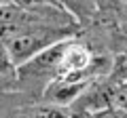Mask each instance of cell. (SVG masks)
Segmentation results:
<instances>
[{"label": "cell", "instance_id": "ba28073f", "mask_svg": "<svg viewBox=\"0 0 127 118\" xmlns=\"http://www.w3.org/2000/svg\"><path fill=\"white\" fill-rule=\"evenodd\" d=\"M89 118H127V114L119 112V110H114V108H104V110H100V112L89 114Z\"/></svg>", "mask_w": 127, "mask_h": 118}, {"label": "cell", "instance_id": "8992f818", "mask_svg": "<svg viewBox=\"0 0 127 118\" xmlns=\"http://www.w3.org/2000/svg\"><path fill=\"white\" fill-rule=\"evenodd\" d=\"M34 118H70V114L59 105H49V108H40L36 110Z\"/></svg>", "mask_w": 127, "mask_h": 118}, {"label": "cell", "instance_id": "277c9868", "mask_svg": "<svg viewBox=\"0 0 127 118\" xmlns=\"http://www.w3.org/2000/svg\"><path fill=\"white\" fill-rule=\"evenodd\" d=\"M108 78H110V82H117V84L119 82H127V51L114 57Z\"/></svg>", "mask_w": 127, "mask_h": 118}, {"label": "cell", "instance_id": "3957f363", "mask_svg": "<svg viewBox=\"0 0 127 118\" xmlns=\"http://www.w3.org/2000/svg\"><path fill=\"white\" fill-rule=\"evenodd\" d=\"M70 44H72L70 38L55 42L53 46H49V49H45L42 53H38L36 57L32 59L30 63H26L23 68H30V70H34V72H47V70L57 72V68H59V63H62V59H64V55H66V51H68Z\"/></svg>", "mask_w": 127, "mask_h": 118}, {"label": "cell", "instance_id": "30bf717a", "mask_svg": "<svg viewBox=\"0 0 127 118\" xmlns=\"http://www.w3.org/2000/svg\"><path fill=\"white\" fill-rule=\"evenodd\" d=\"M121 13H123V17L127 19V0H121Z\"/></svg>", "mask_w": 127, "mask_h": 118}, {"label": "cell", "instance_id": "52a82bcc", "mask_svg": "<svg viewBox=\"0 0 127 118\" xmlns=\"http://www.w3.org/2000/svg\"><path fill=\"white\" fill-rule=\"evenodd\" d=\"M15 65H13V59L9 55V49H6V42L0 38V74H9L13 72Z\"/></svg>", "mask_w": 127, "mask_h": 118}, {"label": "cell", "instance_id": "9c48e42d", "mask_svg": "<svg viewBox=\"0 0 127 118\" xmlns=\"http://www.w3.org/2000/svg\"><path fill=\"white\" fill-rule=\"evenodd\" d=\"M13 6H17V9H23V11H34L36 6H40L42 2L40 0H9Z\"/></svg>", "mask_w": 127, "mask_h": 118}, {"label": "cell", "instance_id": "8fae6325", "mask_svg": "<svg viewBox=\"0 0 127 118\" xmlns=\"http://www.w3.org/2000/svg\"><path fill=\"white\" fill-rule=\"evenodd\" d=\"M0 4H9V0H0Z\"/></svg>", "mask_w": 127, "mask_h": 118}, {"label": "cell", "instance_id": "7a4b0ae2", "mask_svg": "<svg viewBox=\"0 0 127 118\" xmlns=\"http://www.w3.org/2000/svg\"><path fill=\"white\" fill-rule=\"evenodd\" d=\"M89 82H70V80H64V78H57L53 80L45 91V99L49 101L51 105H59V108H66L68 103H72L74 99L83 95Z\"/></svg>", "mask_w": 127, "mask_h": 118}, {"label": "cell", "instance_id": "6da1fadb", "mask_svg": "<svg viewBox=\"0 0 127 118\" xmlns=\"http://www.w3.org/2000/svg\"><path fill=\"white\" fill-rule=\"evenodd\" d=\"M72 30L70 27H55V25H28L21 32L13 34L9 38H2L6 42L9 55L13 59L15 68H23L26 63H30L38 53H42L45 49L53 46L55 42L70 38Z\"/></svg>", "mask_w": 127, "mask_h": 118}, {"label": "cell", "instance_id": "5b68a950", "mask_svg": "<svg viewBox=\"0 0 127 118\" xmlns=\"http://www.w3.org/2000/svg\"><path fill=\"white\" fill-rule=\"evenodd\" d=\"M110 105L119 112L127 114V82H112V93H110Z\"/></svg>", "mask_w": 127, "mask_h": 118}]
</instances>
